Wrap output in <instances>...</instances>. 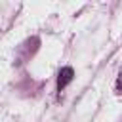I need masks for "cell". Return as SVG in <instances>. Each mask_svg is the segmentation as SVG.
<instances>
[{
	"label": "cell",
	"instance_id": "6da1fadb",
	"mask_svg": "<svg viewBox=\"0 0 122 122\" xmlns=\"http://www.w3.org/2000/svg\"><path fill=\"white\" fill-rule=\"evenodd\" d=\"M72 76H74V72H72V69L71 67H65V69H61L59 71V76H57V90L61 92L71 80H72Z\"/></svg>",
	"mask_w": 122,
	"mask_h": 122
}]
</instances>
